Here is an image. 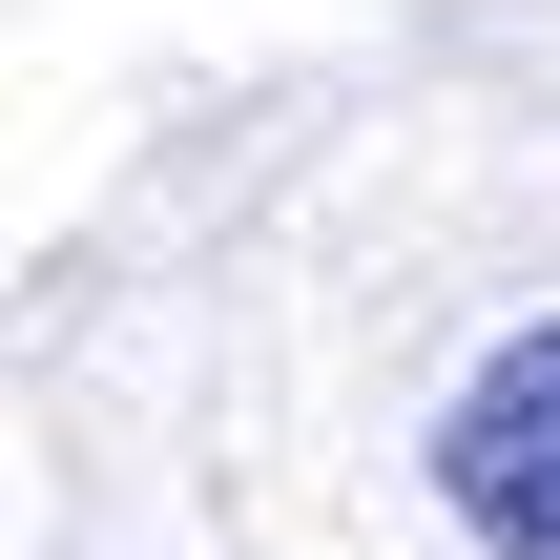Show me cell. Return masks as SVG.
I'll return each instance as SVG.
<instances>
[{"label": "cell", "instance_id": "cell-1", "mask_svg": "<svg viewBox=\"0 0 560 560\" xmlns=\"http://www.w3.org/2000/svg\"><path fill=\"white\" fill-rule=\"evenodd\" d=\"M436 499H457L478 560H560V312L499 332V353L457 374V416H436Z\"/></svg>", "mask_w": 560, "mask_h": 560}]
</instances>
